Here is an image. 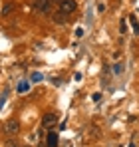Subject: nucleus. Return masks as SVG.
I'll return each instance as SVG.
<instances>
[{
	"instance_id": "6e6552de",
	"label": "nucleus",
	"mask_w": 139,
	"mask_h": 147,
	"mask_svg": "<svg viewBox=\"0 0 139 147\" xmlns=\"http://www.w3.org/2000/svg\"><path fill=\"white\" fill-rule=\"evenodd\" d=\"M10 12H12V4H6V6H4V10H2V14L6 16V14H10Z\"/></svg>"
},
{
	"instance_id": "f257e3e1",
	"label": "nucleus",
	"mask_w": 139,
	"mask_h": 147,
	"mask_svg": "<svg viewBox=\"0 0 139 147\" xmlns=\"http://www.w3.org/2000/svg\"><path fill=\"white\" fill-rule=\"evenodd\" d=\"M60 4V12L62 14H72L76 8H78V2L76 0H62V2H58Z\"/></svg>"
},
{
	"instance_id": "1a4fd4ad",
	"label": "nucleus",
	"mask_w": 139,
	"mask_h": 147,
	"mask_svg": "<svg viewBox=\"0 0 139 147\" xmlns=\"http://www.w3.org/2000/svg\"><path fill=\"white\" fill-rule=\"evenodd\" d=\"M99 98H101V94H99V92H97V94H93V96H92V99H93V101H99Z\"/></svg>"
},
{
	"instance_id": "20e7f679",
	"label": "nucleus",
	"mask_w": 139,
	"mask_h": 147,
	"mask_svg": "<svg viewBox=\"0 0 139 147\" xmlns=\"http://www.w3.org/2000/svg\"><path fill=\"white\" fill-rule=\"evenodd\" d=\"M34 8L38 12H48L50 10V0H34Z\"/></svg>"
},
{
	"instance_id": "39448f33",
	"label": "nucleus",
	"mask_w": 139,
	"mask_h": 147,
	"mask_svg": "<svg viewBox=\"0 0 139 147\" xmlns=\"http://www.w3.org/2000/svg\"><path fill=\"white\" fill-rule=\"evenodd\" d=\"M48 147H58V133L56 131L48 133Z\"/></svg>"
},
{
	"instance_id": "423d86ee",
	"label": "nucleus",
	"mask_w": 139,
	"mask_h": 147,
	"mask_svg": "<svg viewBox=\"0 0 139 147\" xmlns=\"http://www.w3.org/2000/svg\"><path fill=\"white\" fill-rule=\"evenodd\" d=\"M64 16H66V14H62V12H56V14H54V22H60V24H62V22L66 20Z\"/></svg>"
},
{
	"instance_id": "f03ea898",
	"label": "nucleus",
	"mask_w": 139,
	"mask_h": 147,
	"mask_svg": "<svg viewBox=\"0 0 139 147\" xmlns=\"http://www.w3.org/2000/svg\"><path fill=\"white\" fill-rule=\"evenodd\" d=\"M56 123H58V113H52V111L44 113V117H42V127H52V125H56Z\"/></svg>"
},
{
	"instance_id": "ddd939ff",
	"label": "nucleus",
	"mask_w": 139,
	"mask_h": 147,
	"mask_svg": "<svg viewBox=\"0 0 139 147\" xmlns=\"http://www.w3.org/2000/svg\"><path fill=\"white\" fill-rule=\"evenodd\" d=\"M50 2H62V0H50Z\"/></svg>"
},
{
	"instance_id": "7ed1b4c3",
	"label": "nucleus",
	"mask_w": 139,
	"mask_h": 147,
	"mask_svg": "<svg viewBox=\"0 0 139 147\" xmlns=\"http://www.w3.org/2000/svg\"><path fill=\"white\" fill-rule=\"evenodd\" d=\"M18 131H20V123L16 121V119H12V121L6 123V133H8V135H16Z\"/></svg>"
},
{
	"instance_id": "4468645a",
	"label": "nucleus",
	"mask_w": 139,
	"mask_h": 147,
	"mask_svg": "<svg viewBox=\"0 0 139 147\" xmlns=\"http://www.w3.org/2000/svg\"><path fill=\"white\" fill-rule=\"evenodd\" d=\"M24 147H30V145H24Z\"/></svg>"
},
{
	"instance_id": "0eeeda50",
	"label": "nucleus",
	"mask_w": 139,
	"mask_h": 147,
	"mask_svg": "<svg viewBox=\"0 0 139 147\" xmlns=\"http://www.w3.org/2000/svg\"><path fill=\"white\" fill-rule=\"evenodd\" d=\"M129 22H131V26H133V32H135V34H139V24H137V20H135L133 16H129Z\"/></svg>"
},
{
	"instance_id": "f8f14e48",
	"label": "nucleus",
	"mask_w": 139,
	"mask_h": 147,
	"mask_svg": "<svg viewBox=\"0 0 139 147\" xmlns=\"http://www.w3.org/2000/svg\"><path fill=\"white\" fill-rule=\"evenodd\" d=\"M8 147H18V145H16L14 141H10V143H8Z\"/></svg>"
},
{
	"instance_id": "9d476101",
	"label": "nucleus",
	"mask_w": 139,
	"mask_h": 147,
	"mask_svg": "<svg viewBox=\"0 0 139 147\" xmlns=\"http://www.w3.org/2000/svg\"><path fill=\"white\" fill-rule=\"evenodd\" d=\"M32 80H34V82H40V80H42V76H40V74H34V76H32Z\"/></svg>"
},
{
	"instance_id": "9b49d317",
	"label": "nucleus",
	"mask_w": 139,
	"mask_h": 147,
	"mask_svg": "<svg viewBox=\"0 0 139 147\" xmlns=\"http://www.w3.org/2000/svg\"><path fill=\"white\" fill-rule=\"evenodd\" d=\"M115 72H117V74L123 72V66H121V64H117V66H115Z\"/></svg>"
}]
</instances>
